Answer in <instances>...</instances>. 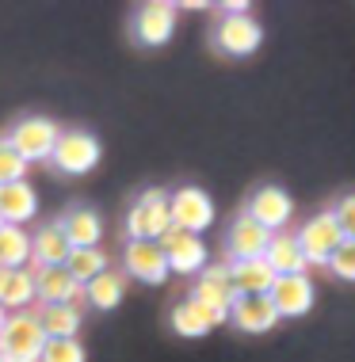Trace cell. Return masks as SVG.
I'll return each mask as SVG.
<instances>
[{
  "label": "cell",
  "mask_w": 355,
  "mask_h": 362,
  "mask_svg": "<svg viewBox=\"0 0 355 362\" xmlns=\"http://www.w3.org/2000/svg\"><path fill=\"white\" fill-rule=\"evenodd\" d=\"M332 218H337L344 240H355V194H344L337 202V210H332Z\"/></svg>",
  "instance_id": "31"
},
{
  "label": "cell",
  "mask_w": 355,
  "mask_h": 362,
  "mask_svg": "<svg viewBox=\"0 0 355 362\" xmlns=\"http://www.w3.org/2000/svg\"><path fill=\"white\" fill-rule=\"evenodd\" d=\"M123 298H126V275L123 271H111V267L84 286V301L96 309H115Z\"/></svg>",
  "instance_id": "26"
},
{
  "label": "cell",
  "mask_w": 355,
  "mask_h": 362,
  "mask_svg": "<svg viewBox=\"0 0 355 362\" xmlns=\"http://www.w3.org/2000/svg\"><path fill=\"white\" fill-rule=\"evenodd\" d=\"M169 218H172V229L199 237V233H206L214 225L218 210H214V199L203 187H180L169 194Z\"/></svg>",
  "instance_id": "4"
},
{
  "label": "cell",
  "mask_w": 355,
  "mask_h": 362,
  "mask_svg": "<svg viewBox=\"0 0 355 362\" xmlns=\"http://www.w3.org/2000/svg\"><path fill=\"white\" fill-rule=\"evenodd\" d=\"M325 267H329L337 279H344V282H355V240H344L340 248L329 256Z\"/></svg>",
  "instance_id": "30"
},
{
  "label": "cell",
  "mask_w": 355,
  "mask_h": 362,
  "mask_svg": "<svg viewBox=\"0 0 355 362\" xmlns=\"http://www.w3.org/2000/svg\"><path fill=\"white\" fill-rule=\"evenodd\" d=\"M172 332L184 339H203L210 328H218L230 320V309H210V305H199V301H180V305L172 309Z\"/></svg>",
  "instance_id": "16"
},
{
  "label": "cell",
  "mask_w": 355,
  "mask_h": 362,
  "mask_svg": "<svg viewBox=\"0 0 355 362\" xmlns=\"http://www.w3.org/2000/svg\"><path fill=\"white\" fill-rule=\"evenodd\" d=\"M161 252H164V263H169V275H199L206 267V244L203 237H191L184 229H169L161 240Z\"/></svg>",
  "instance_id": "8"
},
{
  "label": "cell",
  "mask_w": 355,
  "mask_h": 362,
  "mask_svg": "<svg viewBox=\"0 0 355 362\" xmlns=\"http://www.w3.org/2000/svg\"><path fill=\"white\" fill-rule=\"evenodd\" d=\"M31 267V233L19 225H0V271Z\"/></svg>",
  "instance_id": "25"
},
{
  "label": "cell",
  "mask_w": 355,
  "mask_h": 362,
  "mask_svg": "<svg viewBox=\"0 0 355 362\" xmlns=\"http://www.w3.org/2000/svg\"><path fill=\"white\" fill-rule=\"evenodd\" d=\"M233 282H230V267H203L195 275V290H191V301L199 305H210V309H230L233 305Z\"/></svg>",
  "instance_id": "18"
},
{
  "label": "cell",
  "mask_w": 355,
  "mask_h": 362,
  "mask_svg": "<svg viewBox=\"0 0 355 362\" xmlns=\"http://www.w3.org/2000/svg\"><path fill=\"white\" fill-rule=\"evenodd\" d=\"M271 237H275V233L260 229V225H256L249 214H241V218L230 225V233H225V252H230V263L264 259V252H268Z\"/></svg>",
  "instance_id": "15"
},
{
  "label": "cell",
  "mask_w": 355,
  "mask_h": 362,
  "mask_svg": "<svg viewBox=\"0 0 355 362\" xmlns=\"http://www.w3.org/2000/svg\"><path fill=\"white\" fill-rule=\"evenodd\" d=\"M268 298H271V305L283 320V317H305V313L313 309V298H317V293H313L310 275H275Z\"/></svg>",
  "instance_id": "10"
},
{
  "label": "cell",
  "mask_w": 355,
  "mask_h": 362,
  "mask_svg": "<svg viewBox=\"0 0 355 362\" xmlns=\"http://www.w3.org/2000/svg\"><path fill=\"white\" fill-rule=\"evenodd\" d=\"M38 362H88L81 339H46Z\"/></svg>",
  "instance_id": "28"
},
{
  "label": "cell",
  "mask_w": 355,
  "mask_h": 362,
  "mask_svg": "<svg viewBox=\"0 0 355 362\" xmlns=\"http://www.w3.org/2000/svg\"><path fill=\"white\" fill-rule=\"evenodd\" d=\"M111 267L107 263V256L100 248H73L69 252V259H65V271H69V279L77 282V286H88L96 275H103V271Z\"/></svg>",
  "instance_id": "27"
},
{
  "label": "cell",
  "mask_w": 355,
  "mask_h": 362,
  "mask_svg": "<svg viewBox=\"0 0 355 362\" xmlns=\"http://www.w3.org/2000/svg\"><path fill=\"white\" fill-rule=\"evenodd\" d=\"M35 214H38V191L27 180H16V183L0 187V225H19L23 229Z\"/></svg>",
  "instance_id": "17"
},
{
  "label": "cell",
  "mask_w": 355,
  "mask_h": 362,
  "mask_svg": "<svg viewBox=\"0 0 355 362\" xmlns=\"http://www.w3.org/2000/svg\"><path fill=\"white\" fill-rule=\"evenodd\" d=\"M57 225H62V233H65L69 248H100L103 221H100V214H96V210H88V206H73V210H69Z\"/></svg>",
  "instance_id": "20"
},
{
  "label": "cell",
  "mask_w": 355,
  "mask_h": 362,
  "mask_svg": "<svg viewBox=\"0 0 355 362\" xmlns=\"http://www.w3.org/2000/svg\"><path fill=\"white\" fill-rule=\"evenodd\" d=\"M43 344L46 336L35 313H8V325L0 332V362H38Z\"/></svg>",
  "instance_id": "2"
},
{
  "label": "cell",
  "mask_w": 355,
  "mask_h": 362,
  "mask_svg": "<svg viewBox=\"0 0 355 362\" xmlns=\"http://www.w3.org/2000/svg\"><path fill=\"white\" fill-rule=\"evenodd\" d=\"M230 320L249 336H264V332L279 325V313H275L268 293H237L230 305Z\"/></svg>",
  "instance_id": "12"
},
{
  "label": "cell",
  "mask_w": 355,
  "mask_h": 362,
  "mask_svg": "<svg viewBox=\"0 0 355 362\" xmlns=\"http://www.w3.org/2000/svg\"><path fill=\"white\" fill-rule=\"evenodd\" d=\"M230 267L233 293H268L275 282V271L264 259H241V263H225Z\"/></svg>",
  "instance_id": "24"
},
{
  "label": "cell",
  "mask_w": 355,
  "mask_h": 362,
  "mask_svg": "<svg viewBox=\"0 0 355 362\" xmlns=\"http://www.w3.org/2000/svg\"><path fill=\"white\" fill-rule=\"evenodd\" d=\"M172 229L169 218V191L161 187H145L134 199L130 214H126V237L130 240H161Z\"/></svg>",
  "instance_id": "1"
},
{
  "label": "cell",
  "mask_w": 355,
  "mask_h": 362,
  "mask_svg": "<svg viewBox=\"0 0 355 362\" xmlns=\"http://www.w3.org/2000/svg\"><path fill=\"white\" fill-rule=\"evenodd\" d=\"M176 35V4L169 0H150L134 16V38L142 46H164Z\"/></svg>",
  "instance_id": "11"
},
{
  "label": "cell",
  "mask_w": 355,
  "mask_h": 362,
  "mask_svg": "<svg viewBox=\"0 0 355 362\" xmlns=\"http://www.w3.org/2000/svg\"><path fill=\"white\" fill-rule=\"evenodd\" d=\"M294 240H298V248L305 256V267H325L329 256L344 244V233H340L337 218H332V210H321L294 233Z\"/></svg>",
  "instance_id": "3"
},
{
  "label": "cell",
  "mask_w": 355,
  "mask_h": 362,
  "mask_svg": "<svg viewBox=\"0 0 355 362\" xmlns=\"http://www.w3.org/2000/svg\"><path fill=\"white\" fill-rule=\"evenodd\" d=\"M264 42V27L252 12H225L214 27V46L230 57H249L260 50Z\"/></svg>",
  "instance_id": "5"
},
{
  "label": "cell",
  "mask_w": 355,
  "mask_h": 362,
  "mask_svg": "<svg viewBox=\"0 0 355 362\" xmlns=\"http://www.w3.org/2000/svg\"><path fill=\"white\" fill-rule=\"evenodd\" d=\"M264 263L275 271V275H305V256L294 240V233H275L268 252H264Z\"/></svg>",
  "instance_id": "23"
},
{
  "label": "cell",
  "mask_w": 355,
  "mask_h": 362,
  "mask_svg": "<svg viewBox=\"0 0 355 362\" xmlns=\"http://www.w3.org/2000/svg\"><path fill=\"white\" fill-rule=\"evenodd\" d=\"M62 138V130H57V122L43 119V115H31V119H19L12 126V134H8V145L23 156L27 164H38V160H50L54 145Z\"/></svg>",
  "instance_id": "6"
},
{
  "label": "cell",
  "mask_w": 355,
  "mask_h": 362,
  "mask_svg": "<svg viewBox=\"0 0 355 362\" xmlns=\"http://www.w3.org/2000/svg\"><path fill=\"white\" fill-rule=\"evenodd\" d=\"M35 320L46 339H77V332H81V309L77 305H38Z\"/></svg>",
  "instance_id": "22"
},
{
  "label": "cell",
  "mask_w": 355,
  "mask_h": 362,
  "mask_svg": "<svg viewBox=\"0 0 355 362\" xmlns=\"http://www.w3.org/2000/svg\"><path fill=\"white\" fill-rule=\"evenodd\" d=\"M27 175V160L19 156L12 145H8V138H0V187L4 183H16Z\"/></svg>",
  "instance_id": "29"
},
{
  "label": "cell",
  "mask_w": 355,
  "mask_h": 362,
  "mask_svg": "<svg viewBox=\"0 0 355 362\" xmlns=\"http://www.w3.org/2000/svg\"><path fill=\"white\" fill-rule=\"evenodd\" d=\"M69 252L73 248H69V240H65L57 221H46L38 233H31V263L35 267H65Z\"/></svg>",
  "instance_id": "19"
},
{
  "label": "cell",
  "mask_w": 355,
  "mask_h": 362,
  "mask_svg": "<svg viewBox=\"0 0 355 362\" xmlns=\"http://www.w3.org/2000/svg\"><path fill=\"white\" fill-rule=\"evenodd\" d=\"M35 301V275L27 267L0 271V309L4 313H27Z\"/></svg>",
  "instance_id": "21"
},
{
  "label": "cell",
  "mask_w": 355,
  "mask_h": 362,
  "mask_svg": "<svg viewBox=\"0 0 355 362\" xmlns=\"http://www.w3.org/2000/svg\"><path fill=\"white\" fill-rule=\"evenodd\" d=\"M249 218L260 225V229H268V233H279V229H287V221L294 218V202H291V194L283 191V187H260L249 199Z\"/></svg>",
  "instance_id": "13"
},
{
  "label": "cell",
  "mask_w": 355,
  "mask_h": 362,
  "mask_svg": "<svg viewBox=\"0 0 355 362\" xmlns=\"http://www.w3.org/2000/svg\"><path fill=\"white\" fill-rule=\"evenodd\" d=\"M35 275V298L38 305H77L81 309L84 301V286H77L73 279H69L65 267H27Z\"/></svg>",
  "instance_id": "9"
},
{
  "label": "cell",
  "mask_w": 355,
  "mask_h": 362,
  "mask_svg": "<svg viewBox=\"0 0 355 362\" xmlns=\"http://www.w3.org/2000/svg\"><path fill=\"white\" fill-rule=\"evenodd\" d=\"M4 325H8V313H4V309H0V332H4Z\"/></svg>",
  "instance_id": "32"
},
{
  "label": "cell",
  "mask_w": 355,
  "mask_h": 362,
  "mask_svg": "<svg viewBox=\"0 0 355 362\" xmlns=\"http://www.w3.org/2000/svg\"><path fill=\"white\" fill-rule=\"evenodd\" d=\"M50 164L62 175H88L100 164V141L88 130H65L50 153Z\"/></svg>",
  "instance_id": "7"
},
{
  "label": "cell",
  "mask_w": 355,
  "mask_h": 362,
  "mask_svg": "<svg viewBox=\"0 0 355 362\" xmlns=\"http://www.w3.org/2000/svg\"><path fill=\"white\" fill-rule=\"evenodd\" d=\"M123 275L145 282V286H161L169 279V263H164L161 244L157 240H130L126 244V271Z\"/></svg>",
  "instance_id": "14"
}]
</instances>
